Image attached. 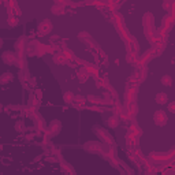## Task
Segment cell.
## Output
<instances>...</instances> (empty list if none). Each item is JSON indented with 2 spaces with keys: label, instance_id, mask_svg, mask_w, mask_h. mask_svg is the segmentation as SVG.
Instances as JSON below:
<instances>
[{
  "label": "cell",
  "instance_id": "277c9868",
  "mask_svg": "<svg viewBox=\"0 0 175 175\" xmlns=\"http://www.w3.org/2000/svg\"><path fill=\"white\" fill-rule=\"evenodd\" d=\"M51 30H52V23L49 19L42 21V22L39 25V34L40 36H45V34L51 33Z\"/></svg>",
  "mask_w": 175,
  "mask_h": 175
},
{
  "label": "cell",
  "instance_id": "8fae6325",
  "mask_svg": "<svg viewBox=\"0 0 175 175\" xmlns=\"http://www.w3.org/2000/svg\"><path fill=\"white\" fill-rule=\"evenodd\" d=\"M23 39H21V40H18L16 41V44H15V49H16V52L19 53V56H22V53H23V51H25V44H23Z\"/></svg>",
  "mask_w": 175,
  "mask_h": 175
},
{
  "label": "cell",
  "instance_id": "2e32d148",
  "mask_svg": "<svg viewBox=\"0 0 175 175\" xmlns=\"http://www.w3.org/2000/svg\"><path fill=\"white\" fill-rule=\"evenodd\" d=\"M162 84L164 85V86H171L172 78L170 77V75H164V77H162Z\"/></svg>",
  "mask_w": 175,
  "mask_h": 175
},
{
  "label": "cell",
  "instance_id": "5b68a950",
  "mask_svg": "<svg viewBox=\"0 0 175 175\" xmlns=\"http://www.w3.org/2000/svg\"><path fill=\"white\" fill-rule=\"evenodd\" d=\"M85 151H88V152H90V153H99L103 151V146L99 142H88V144H85Z\"/></svg>",
  "mask_w": 175,
  "mask_h": 175
},
{
  "label": "cell",
  "instance_id": "7c38bea8",
  "mask_svg": "<svg viewBox=\"0 0 175 175\" xmlns=\"http://www.w3.org/2000/svg\"><path fill=\"white\" fill-rule=\"evenodd\" d=\"M167 94L165 93H163V92H160V93H157L156 94V103L157 104H165L167 103Z\"/></svg>",
  "mask_w": 175,
  "mask_h": 175
},
{
  "label": "cell",
  "instance_id": "cb8c5ba5",
  "mask_svg": "<svg viewBox=\"0 0 175 175\" xmlns=\"http://www.w3.org/2000/svg\"><path fill=\"white\" fill-rule=\"evenodd\" d=\"M66 3H68L67 0H55V4H62V6H65Z\"/></svg>",
  "mask_w": 175,
  "mask_h": 175
},
{
  "label": "cell",
  "instance_id": "603a6c76",
  "mask_svg": "<svg viewBox=\"0 0 175 175\" xmlns=\"http://www.w3.org/2000/svg\"><path fill=\"white\" fill-rule=\"evenodd\" d=\"M168 111L170 112H175V103L174 101H171V103L168 104Z\"/></svg>",
  "mask_w": 175,
  "mask_h": 175
},
{
  "label": "cell",
  "instance_id": "484cf974",
  "mask_svg": "<svg viewBox=\"0 0 175 175\" xmlns=\"http://www.w3.org/2000/svg\"><path fill=\"white\" fill-rule=\"evenodd\" d=\"M13 15H21V11H19V8H18V7H15V8H14Z\"/></svg>",
  "mask_w": 175,
  "mask_h": 175
},
{
  "label": "cell",
  "instance_id": "9c48e42d",
  "mask_svg": "<svg viewBox=\"0 0 175 175\" xmlns=\"http://www.w3.org/2000/svg\"><path fill=\"white\" fill-rule=\"evenodd\" d=\"M13 77L14 75L11 74V73H4V74H1V77H0V85H6L8 84V82L13 81Z\"/></svg>",
  "mask_w": 175,
  "mask_h": 175
},
{
  "label": "cell",
  "instance_id": "7a4b0ae2",
  "mask_svg": "<svg viewBox=\"0 0 175 175\" xmlns=\"http://www.w3.org/2000/svg\"><path fill=\"white\" fill-rule=\"evenodd\" d=\"M26 53L29 56H33V55H40L42 53V47L40 45L39 41H32L27 44V49H26Z\"/></svg>",
  "mask_w": 175,
  "mask_h": 175
},
{
  "label": "cell",
  "instance_id": "d4e9b609",
  "mask_svg": "<svg viewBox=\"0 0 175 175\" xmlns=\"http://www.w3.org/2000/svg\"><path fill=\"white\" fill-rule=\"evenodd\" d=\"M145 75H146V68L144 67L142 71H141V79H145Z\"/></svg>",
  "mask_w": 175,
  "mask_h": 175
},
{
  "label": "cell",
  "instance_id": "1f68e13d",
  "mask_svg": "<svg viewBox=\"0 0 175 175\" xmlns=\"http://www.w3.org/2000/svg\"><path fill=\"white\" fill-rule=\"evenodd\" d=\"M122 1H125V0H122Z\"/></svg>",
  "mask_w": 175,
  "mask_h": 175
},
{
  "label": "cell",
  "instance_id": "44dd1931",
  "mask_svg": "<svg viewBox=\"0 0 175 175\" xmlns=\"http://www.w3.org/2000/svg\"><path fill=\"white\" fill-rule=\"evenodd\" d=\"M74 101L77 104H84L85 101H86V97H84V96H81V94H78V96H74Z\"/></svg>",
  "mask_w": 175,
  "mask_h": 175
},
{
  "label": "cell",
  "instance_id": "3957f363",
  "mask_svg": "<svg viewBox=\"0 0 175 175\" xmlns=\"http://www.w3.org/2000/svg\"><path fill=\"white\" fill-rule=\"evenodd\" d=\"M153 120H155V125L156 126H164L165 123H167V115L164 113V111L159 110L156 111L155 115H153Z\"/></svg>",
  "mask_w": 175,
  "mask_h": 175
},
{
  "label": "cell",
  "instance_id": "ac0fdd59",
  "mask_svg": "<svg viewBox=\"0 0 175 175\" xmlns=\"http://www.w3.org/2000/svg\"><path fill=\"white\" fill-rule=\"evenodd\" d=\"M8 25H10L11 27H15V26L18 25V19H16V18L13 15V14H11V16L8 18Z\"/></svg>",
  "mask_w": 175,
  "mask_h": 175
},
{
  "label": "cell",
  "instance_id": "4316f807",
  "mask_svg": "<svg viewBox=\"0 0 175 175\" xmlns=\"http://www.w3.org/2000/svg\"><path fill=\"white\" fill-rule=\"evenodd\" d=\"M133 60H134V58H133V56H127V62H133Z\"/></svg>",
  "mask_w": 175,
  "mask_h": 175
},
{
  "label": "cell",
  "instance_id": "4fadbf2b",
  "mask_svg": "<svg viewBox=\"0 0 175 175\" xmlns=\"http://www.w3.org/2000/svg\"><path fill=\"white\" fill-rule=\"evenodd\" d=\"M52 13L55 14V15H62L65 13V7L62 4H55V6L52 7Z\"/></svg>",
  "mask_w": 175,
  "mask_h": 175
},
{
  "label": "cell",
  "instance_id": "4dcf8cb0",
  "mask_svg": "<svg viewBox=\"0 0 175 175\" xmlns=\"http://www.w3.org/2000/svg\"><path fill=\"white\" fill-rule=\"evenodd\" d=\"M164 1H168V3H172V0H164Z\"/></svg>",
  "mask_w": 175,
  "mask_h": 175
},
{
  "label": "cell",
  "instance_id": "8992f818",
  "mask_svg": "<svg viewBox=\"0 0 175 175\" xmlns=\"http://www.w3.org/2000/svg\"><path fill=\"white\" fill-rule=\"evenodd\" d=\"M60 129H62V123L59 122V120H52L51 125H49V134L51 136H58L59 131H60Z\"/></svg>",
  "mask_w": 175,
  "mask_h": 175
},
{
  "label": "cell",
  "instance_id": "83f0119b",
  "mask_svg": "<svg viewBox=\"0 0 175 175\" xmlns=\"http://www.w3.org/2000/svg\"><path fill=\"white\" fill-rule=\"evenodd\" d=\"M37 97H39V100L41 99V90H37Z\"/></svg>",
  "mask_w": 175,
  "mask_h": 175
},
{
  "label": "cell",
  "instance_id": "6da1fadb",
  "mask_svg": "<svg viewBox=\"0 0 175 175\" xmlns=\"http://www.w3.org/2000/svg\"><path fill=\"white\" fill-rule=\"evenodd\" d=\"M94 133L99 136L101 142L107 144V145H113V138L111 137L110 131H105L104 129H100V127H94Z\"/></svg>",
  "mask_w": 175,
  "mask_h": 175
},
{
  "label": "cell",
  "instance_id": "7402d4cb",
  "mask_svg": "<svg viewBox=\"0 0 175 175\" xmlns=\"http://www.w3.org/2000/svg\"><path fill=\"white\" fill-rule=\"evenodd\" d=\"M129 113H131V115H136V113H137V107L134 105V104L129 107Z\"/></svg>",
  "mask_w": 175,
  "mask_h": 175
},
{
  "label": "cell",
  "instance_id": "5bb4252c",
  "mask_svg": "<svg viewBox=\"0 0 175 175\" xmlns=\"http://www.w3.org/2000/svg\"><path fill=\"white\" fill-rule=\"evenodd\" d=\"M63 100H65V103L70 104L74 101V94L71 93V92H66L65 94H63Z\"/></svg>",
  "mask_w": 175,
  "mask_h": 175
},
{
  "label": "cell",
  "instance_id": "52a82bcc",
  "mask_svg": "<svg viewBox=\"0 0 175 175\" xmlns=\"http://www.w3.org/2000/svg\"><path fill=\"white\" fill-rule=\"evenodd\" d=\"M16 58L18 56L14 53V52H4V55H3V62L6 63V65H15L16 62Z\"/></svg>",
  "mask_w": 175,
  "mask_h": 175
},
{
  "label": "cell",
  "instance_id": "ba28073f",
  "mask_svg": "<svg viewBox=\"0 0 175 175\" xmlns=\"http://www.w3.org/2000/svg\"><path fill=\"white\" fill-rule=\"evenodd\" d=\"M142 21H144V26H145V27H153V22H155V18H153V15H152L151 13H146L145 15H144Z\"/></svg>",
  "mask_w": 175,
  "mask_h": 175
},
{
  "label": "cell",
  "instance_id": "d6986e66",
  "mask_svg": "<svg viewBox=\"0 0 175 175\" xmlns=\"http://www.w3.org/2000/svg\"><path fill=\"white\" fill-rule=\"evenodd\" d=\"M86 101H89V103H92V104H97V103H100V99H99V97H96V96H92V94H90V96H88V97H86Z\"/></svg>",
  "mask_w": 175,
  "mask_h": 175
},
{
  "label": "cell",
  "instance_id": "ffe728a7",
  "mask_svg": "<svg viewBox=\"0 0 175 175\" xmlns=\"http://www.w3.org/2000/svg\"><path fill=\"white\" fill-rule=\"evenodd\" d=\"M15 130L16 131H23L25 130V123H23L22 120H18L15 123Z\"/></svg>",
  "mask_w": 175,
  "mask_h": 175
},
{
  "label": "cell",
  "instance_id": "9a60e30c",
  "mask_svg": "<svg viewBox=\"0 0 175 175\" xmlns=\"http://www.w3.org/2000/svg\"><path fill=\"white\" fill-rule=\"evenodd\" d=\"M53 62L56 65H63V63H66V58L60 53H58V55H53Z\"/></svg>",
  "mask_w": 175,
  "mask_h": 175
},
{
  "label": "cell",
  "instance_id": "e0dca14e",
  "mask_svg": "<svg viewBox=\"0 0 175 175\" xmlns=\"http://www.w3.org/2000/svg\"><path fill=\"white\" fill-rule=\"evenodd\" d=\"M78 79H79V82H81V84L86 82L88 81V73H85L84 70H81V71H79V75H78Z\"/></svg>",
  "mask_w": 175,
  "mask_h": 175
},
{
  "label": "cell",
  "instance_id": "f1b7e54d",
  "mask_svg": "<svg viewBox=\"0 0 175 175\" xmlns=\"http://www.w3.org/2000/svg\"><path fill=\"white\" fill-rule=\"evenodd\" d=\"M3 108H4V107H3V104L0 103V112H3Z\"/></svg>",
  "mask_w": 175,
  "mask_h": 175
},
{
  "label": "cell",
  "instance_id": "30bf717a",
  "mask_svg": "<svg viewBox=\"0 0 175 175\" xmlns=\"http://www.w3.org/2000/svg\"><path fill=\"white\" fill-rule=\"evenodd\" d=\"M108 126L111 127V129H115V127H118V125H119V116L118 115H112V116L108 119Z\"/></svg>",
  "mask_w": 175,
  "mask_h": 175
},
{
  "label": "cell",
  "instance_id": "f546056e",
  "mask_svg": "<svg viewBox=\"0 0 175 175\" xmlns=\"http://www.w3.org/2000/svg\"><path fill=\"white\" fill-rule=\"evenodd\" d=\"M3 47V39H0V48Z\"/></svg>",
  "mask_w": 175,
  "mask_h": 175
}]
</instances>
